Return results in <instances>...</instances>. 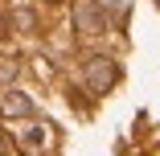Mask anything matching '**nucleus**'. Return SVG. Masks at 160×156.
<instances>
[{
    "label": "nucleus",
    "instance_id": "20e7f679",
    "mask_svg": "<svg viewBox=\"0 0 160 156\" xmlns=\"http://www.w3.org/2000/svg\"><path fill=\"white\" fill-rule=\"evenodd\" d=\"M17 58H0V86H12V78H17Z\"/></svg>",
    "mask_w": 160,
    "mask_h": 156
},
{
    "label": "nucleus",
    "instance_id": "423d86ee",
    "mask_svg": "<svg viewBox=\"0 0 160 156\" xmlns=\"http://www.w3.org/2000/svg\"><path fill=\"white\" fill-rule=\"evenodd\" d=\"M45 140H49V132H41V128H33V132H25V144H29V148H41Z\"/></svg>",
    "mask_w": 160,
    "mask_h": 156
},
{
    "label": "nucleus",
    "instance_id": "f257e3e1",
    "mask_svg": "<svg viewBox=\"0 0 160 156\" xmlns=\"http://www.w3.org/2000/svg\"><path fill=\"white\" fill-rule=\"evenodd\" d=\"M115 78H119V62L107 58V53H94L82 66V86L90 90V95H107V90L115 86Z\"/></svg>",
    "mask_w": 160,
    "mask_h": 156
},
{
    "label": "nucleus",
    "instance_id": "7ed1b4c3",
    "mask_svg": "<svg viewBox=\"0 0 160 156\" xmlns=\"http://www.w3.org/2000/svg\"><path fill=\"white\" fill-rule=\"evenodd\" d=\"M0 107H4V115H17V119L33 115V99H29V95H21V90H4Z\"/></svg>",
    "mask_w": 160,
    "mask_h": 156
},
{
    "label": "nucleus",
    "instance_id": "39448f33",
    "mask_svg": "<svg viewBox=\"0 0 160 156\" xmlns=\"http://www.w3.org/2000/svg\"><path fill=\"white\" fill-rule=\"evenodd\" d=\"M12 21L25 29V33H33V25H37V21H33V13H25V8H17V13H12Z\"/></svg>",
    "mask_w": 160,
    "mask_h": 156
},
{
    "label": "nucleus",
    "instance_id": "f03ea898",
    "mask_svg": "<svg viewBox=\"0 0 160 156\" xmlns=\"http://www.w3.org/2000/svg\"><path fill=\"white\" fill-rule=\"evenodd\" d=\"M74 29L82 37H99L107 29V13L99 8V0H74Z\"/></svg>",
    "mask_w": 160,
    "mask_h": 156
},
{
    "label": "nucleus",
    "instance_id": "0eeeda50",
    "mask_svg": "<svg viewBox=\"0 0 160 156\" xmlns=\"http://www.w3.org/2000/svg\"><path fill=\"white\" fill-rule=\"evenodd\" d=\"M0 156H4V136H0Z\"/></svg>",
    "mask_w": 160,
    "mask_h": 156
},
{
    "label": "nucleus",
    "instance_id": "6e6552de",
    "mask_svg": "<svg viewBox=\"0 0 160 156\" xmlns=\"http://www.w3.org/2000/svg\"><path fill=\"white\" fill-rule=\"evenodd\" d=\"M45 4H53V0H45Z\"/></svg>",
    "mask_w": 160,
    "mask_h": 156
}]
</instances>
